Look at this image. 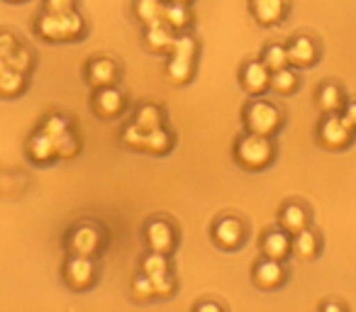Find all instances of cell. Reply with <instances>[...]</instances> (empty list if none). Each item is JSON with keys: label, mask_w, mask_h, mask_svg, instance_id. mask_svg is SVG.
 Instances as JSON below:
<instances>
[{"label": "cell", "mask_w": 356, "mask_h": 312, "mask_svg": "<svg viewBox=\"0 0 356 312\" xmlns=\"http://www.w3.org/2000/svg\"><path fill=\"white\" fill-rule=\"evenodd\" d=\"M6 3H27V0H6Z\"/></svg>", "instance_id": "cell-43"}, {"label": "cell", "mask_w": 356, "mask_h": 312, "mask_svg": "<svg viewBox=\"0 0 356 312\" xmlns=\"http://www.w3.org/2000/svg\"><path fill=\"white\" fill-rule=\"evenodd\" d=\"M261 254L266 258H276V261H286L293 254V234L286 229H268L261 237Z\"/></svg>", "instance_id": "cell-15"}, {"label": "cell", "mask_w": 356, "mask_h": 312, "mask_svg": "<svg viewBox=\"0 0 356 312\" xmlns=\"http://www.w3.org/2000/svg\"><path fill=\"white\" fill-rule=\"evenodd\" d=\"M161 22L168 27V30L181 35V32H186L191 25H193V15H191V8L186 6V3H166V6H163Z\"/></svg>", "instance_id": "cell-19"}, {"label": "cell", "mask_w": 356, "mask_h": 312, "mask_svg": "<svg viewBox=\"0 0 356 312\" xmlns=\"http://www.w3.org/2000/svg\"><path fill=\"white\" fill-rule=\"evenodd\" d=\"M132 297L139 302H149L156 297V290H154V278H149L147 273H139L132 281Z\"/></svg>", "instance_id": "cell-31"}, {"label": "cell", "mask_w": 356, "mask_h": 312, "mask_svg": "<svg viewBox=\"0 0 356 312\" xmlns=\"http://www.w3.org/2000/svg\"><path fill=\"white\" fill-rule=\"evenodd\" d=\"M298 85H300V76H298L296 66H283V69L278 71H271V85L268 88L273 90V93L278 95H291L298 90Z\"/></svg>", "instance_id": "cell-22"}, {"label": "cell", "mask_w": 356, "mask_h": 312, "mask_svg": "<svg viewBox=\"0 0 356 312\" xmlns=\"http://www.w3.org/2000/svg\"><path fill=\"white\" fill-rule=\"evenodd\" d=\"M163 6H166V0H134V15L144 27L156 25L163 17Z\"/></svg>", "instance_id": "cell-25"}, {"label": "cell", "mask_w": 356, "mask_h": 312, "mask_svg": "<svg viewBox=\"0 0 356 312\" xmlns=\"http://www.w3.org/2000/svg\"><path fill=\"white\" fill-rule=\"evenodd\" d=\"M195 310H198V312H205V310H215V312H220V310H225V307L220 305V302H198V305H195Z\"/></svg>", "instance_id": "cell-41"}, {"label": "cell", "mask_w": 356, "mask_h": 312, "mask_svg": "<svg viewBox=\"0 0 356 312\" xmlns=\"http://www.w3.org/2000/svg\"><path fill=\"white\" fill-rule=\"evenodd\" d=\"M244 239H247V227H244V222L239 217H232V215H227V217L215 220V224H213V242L218 244L220 249H225V252H232V249L242 247Z\"/></svg>", "instance_id": "cell-7"}, {"label": "cell", "mask_w": 356, "mask_h": 312, "mask_svg": "<svg viewBox=\"0 0 356 312\" xmlns=\"http://www.w3.org/2000/svg\"><path fill=\"white\" fill-rule=\"evenodd\" d=\"M320 310H322V312H344V310H346V305H344V302L327 300V302H322V305H320Z\"/></svg>", "instance_id": "cell-40"}, {"label": "cell", "mask_w": 356, "mask_h": 312, "mask_svg": "<svg viewBox=\"0 0 356 312\" xmlns=\"http://www.w3.org/2000/svg\"><path fill=\"white\" fill-rule=\"evenodd\" d=\"M64 283L71 290H88L98 281V266H95L93 256H69L64 263Z\"/></svg>", "instance_id": "cell-6"}, {"label": "cell", "mask_w": 356, "mask_h": 312, "mask_svg": "<svg viewBox=\"0 0 356 312\" xmlns=\"http://www.w3.org/2000/svg\"><path fill=\"white\" fill-rule=\"evenodd\" d=\"M144 242H147L149 252L171 254L176 249V227L163 217L149 220L144 227Z\"/></svg>", "instance_id": "cell-8"}, {"label": "cell", "mask_w": 356, "mask_h": 312, "mask_svg": "<svg viewBox=\"0 0 356 312\" xmlns=\"http://www.w3.org/2000/svg\"><path fill=\"white\" fill-rule=\"evenodd\" d=\"M173 40H176V32L168 30L163 22L144 27V47H147L149 51H154V54H168Z\"/></svg>", "instance_id": "cell-18"}, {"label": "cell", "mask_w": 356, "mask_h": 312, "mask_svg": "<svg viewBox=\"0 0 356 312\" xmlns=\"http://www.w3.org/2000/svg\"><path fill=\"white\" fill-rule=\"evenodd\" d=\"M27 156H30V161H35V164H51L54 159H59L56 156V139H51L47 132H35L30 139H27Z\"/></svg>", "instance_id": "cell-16"}, {"label": "cell", "mask_w": 356, "mask_h": 312, "mask_svg": "<svg viewBox=\"0 0 356 312\" xmlns=\"http://www.w3.org/2000/svg\"><path fill=\"white\" fill-rule=\"evenodd\" d=\"M120 76V66L115 64L110 56H93L86 64V81L93 88H105V85H115Z\"/></svg>", "instance_id": "cell-12"}, {"label": "cell", "mask_w": 356, "mask_h": 312, "mask_svg": "<svg viewBox=\"0 0 356 312\" xmlns=\"http://www.w3.org/2000/svg\"><path fill=\"white\" fill-rule=\"evenodd\" d=\"M261 61L268 66V71H278V69H283V66H291L286 44H268L261 54Z\"/></svg>", "instance_id": "cell-30"}, {"label": "cell", "mask_w": 356, "mask_h": 312, "mask_svg": "<svg viewBox=\"0 0 356 312\" xmlns=\"http://www.w3.org/2000/svg\"><path fill=\"white\" fill-rule=\"evenodd\" d=\"M166 3H186V6H191L193 0H166Z\"/></svg>", "instance_id": "cell-42"}, {"label": "cell", "mask_w": 356, "mask_h": 312, "mask_svg": "<svg viewBox=\"0 0 356 312\" xmlns=\"http://www.w3.org/2000/svg\"><path fill=\"white\" fill-rule=\"evenodd\" d=\"M354 129L346 124V120L341 117V113L325 115V120L317 127V142L330 151H341L354 142Z\"/></svg>", "instance_id": "cell-5"}, {"label": "cell", "mask_w": 356, "mask_h": 312, "mask_svg": "<svg viewBox=\"0 0 356 312\" xmlns=\"http://www.w3.org/2000/svg\"><path fill=\"white\" fill-rule=\"evenodd\" d=\"M173 149V134L166 127H156L152 132H147V142H144V151L154 154V156H163Z\"/></svg>", "instance_id": "cell-26"}, {"label": "cell", "mask_w": 356, "mask_h": 312, "mask_svg": "<svg viewBox=\"0 0 356 312\" xmlns=\"http://www.w3.org/2000/svg\"><path fill=\"white\" fill-rule=\"evenodd\" d=\"M249 10L261 27H273L286 20L288 0H249Z\"/></svg>", "instance_id": "cell-13"}, {"label": "cell", "mask_w": 356, "mask_h": 312, "mask_svg": "<svg viewBox=\"0 0 356 312\" xmlns=\"http://www.w3.org/2000/svg\"><path fill=\"white\" fill-rule=\"evenodd\" d=\"M293 254L302 261H310L320 254V237L312 229H302V232L293 234Z\"/></svg>", "instance_id": "cell-23"}, {"label": "cell", "mask_w": 356, "mask_h": 312, "mask_svg": "<svg viewBox=\"0 0 356 312\" xmlns=\"http://www.w3.org/2000/svg\"><path fill=\"white\" fill-rule=\"evenodd\" d=\"M35 32L42 40L51 42H76L83 37L86 32V20L76 10L71 13H49L44 10L35 22Z\"/></svg>", "instance_id": "cell-1"}, {"label": "cell", "mask_w": 356, "mask_h": 312, "mask_svg": "<svg viewBox=\"0 0 356 312\" xmlns=\"http://www.w3.org/2000/svg\"><path fill=\"white\" fill-rule=\"evenodd\" d=\"M317 108L322 110L325 115H334V113H341L346 105V95L341 90V85L337 83H322L320 90H317Z\"/></svg>", "instance_id": "cell-20"}, {"label": "cell", "mask_w": 356, "mask_h": 312, "mask_svg": "<svg viewBox=\"0 0 356 312\" xmlns=\"http://www.w3.org/2000/svg\"><path fill=\"white\" fill-rule=\"evenodd\" d=\"M17 44H20V42H17V37L13 35V32H8V30L0 32V59H8V56L17 49Z\"/></svg>", "instance_id": "cell-37"}, {"label": "cell", "mask_w": 356, "mask_h": 312, "mask_svg": "<svg viewBox=\"0 0 356 312\" xmlns=\"http://www.w3.org/2000/svg\"><path fill=\"white\" fill-rule=\"evenodd\" d=\"M120 139H122L124 147L134 149V151H144V142H147V132H144V129L139 127L137 122H129L127 127L122 129V134H120Z\"/></svg>", "instance_id": "cell-32"}, {"label": "cell", "mask_w": 356, "mask_h": 312, "mask_svg": "<svg viewBox=\"0 0 356 312\" xmlns=\"http://www.w3.org/2000/svg\"><path fill=\"white\" fill-rule=\"evenodd\" d=\"M239 83H242L244 93L259 98V95L266 93L268 85H271V71H268V66L264 64L261 59L247 61V64L242 66V71H239Z\"/></svg>", "instance_id": "cell-9"}, {"label": "cell", "mask_w": 356, "mask_h": 312, "mask_svg": "<svg viewBox=\"0 0 356 312\" xmlns=\"http://www.w3.org/2000/svg\"><path fill=\"white\" fill-rule=\"evenodd\" d=\"M142 273H147L149 278H159L171 273V261H168V254H159V252H149L142 258Z\"/></svg>", "instance_id": "cell-28"}, {"label": "cell", "mask_w": 356, "mask_h": 312, "mask_svg": "<svg viewBox=\"0 0 356 312\" xmlns=\"http://www.w3.org/2000/svg\"><path fill=\"white\" fill-rule=\"evenodd\" d=\"M154 290H156V297L173 295V290H176V278H173V273H166V276L154 278Z\"/></svg>", "instance_id": "cell-36"}, {"label": "cell", "mask_w": 356, "mask_h": 312, "mask_svg": "<svg viewBox=\"0 0 356 312\" xmlns=\"http://www.w3.org/2000/svg\"><path fill=\"white\" fill-rule=\"evenodd\" d=\"M244 129L252 134H264V137H273L283 124V113L278 105L268 103V100H252L244 108Z\"/></svg>", "instance_id": "cell-3"}, {"label": "cell", "mask_w": 356, "mask_h": 312, "mask_svg": "<svg viewBox=\"0 0 356 312\" xmlns=\"http://www.w3.org/2000/svg\"><path fill=\"white\" fill-rule=\"evenodd\" d=\"M71 129V122L64 115H49V117L42 122V132H47L51 139H59L61 134H66Z\"/></svg>", "instance_id": "cell-35"}, {"label": "cell", "mask_w": 356, "mask_h": 312, "mask_svg": "<svg viewBox=\"0 0 356 312\" xmlns=\"http://www.w3.org/2000/svg\"><path fill=\"white\" fill-rule=\"evenodd\" d=\"M44 10L71 13V10H76V0H44Z\"/></svg>", "instance_id": "cell-38"}, {"label": "cell", "mask_w": 356, "mask_h": 312, "mask_svg": "<svg viewBox=\"0 0 356 312\" xmlns=\"http://www.w3.org/2000/svg\"><path fill=\"white\" fill-rule=\"evenodd\" d=\"M134 122H137L144 132H152V129L163 124V110L159 108L156 103H142L134 110Z\"/></svg>", "instance_id": "cell-27"}, {"label": "cell", "mask_w": 356, "mask_h": 312, "mask_svg": "<svg viewBox=\"0 0 356 312\" xmlns=\"http://www.w3.org/2000/svg\"><path fill=\"white\" fill-rule=\"evenodd\" d=\"M105 244V232L93 222H81L66 234V252L69 256H98Z\"/></svg>", "instance_id": "cell-4"}, {"label": "cell", "mask_w": 356, "mask_h": 312, "mask_svg": "<svg viewBox=\"0 0 356 312\" xmlns=\"http://www.w3.org/2000/svg\"><path fill=\"white\" fill-rule=\"evenodd\" d=\"M168 54L188 56V59H195V54H198V42H195L191 35H186V32H181V35H176V40H173L171 51H168Z\"/></svg>", "instance_id": "cell-33"}, {"label": "cell", "mask_w": 356, "mask_h": 312, "mask_svg": "<svg viewBox=\"0 0 356 312\" xmlns=\"http://www.w3.org/2000/svg\"><path fill=\"white\" fill-rule=\"evenodd\" d=\"M127 98L118 85H105V88H95L93 95V113L103 120H115L124 113Z\"/></svg>", "instance_id": "cell-10"}, {"label": "cell", "mask_w": 356, "mask_h": 312, "mask_svg": "<svg viewBox=\"0 0 356 312\" xmlns=\"http://www.w3.org/2000/svg\"><path fill=\"white\" fill-rule=\"evenodd\" d=\"M6 64L10 66V69L20 71V74L30 76V74H32V69H35V54H32V49H30V47H25V44H17V49L13 51L10 56H8V59H6Z\"/></svg>", "instance_id": "cell-29"}, {"label": "cell", "mask_w": 356, "mask_h": 312, "mask_svg": "<svg viewBox=\"0 0 356 312\" xmlns=\"http://www.w3.org/2000/svg\"><path fill=\"white\" fill-rule=\"evenodd\" d=\"M79 149H81V142L71 129L56 139V156H59V159H71V156H76Z\"/></svg>", "instance_id": "cell-34"}, {"label": "cell", "mask_w": 356, "mask_h": 312, "mask_svg": "<svg viewBox=\"0 0 356 312\" xmlns=\"http://www.w3.org/2000/svg\"><path fill=\"white\" fill-rule=\"evenodd\" d=\"M341 117H344L346 124L356 132V103H346L344 110H341Z\"/></svg>", "instance_id": "cell-39"}, {"label": "cell", "mask_w": 356, "mask_h": 312, "mask_svg": "<svg viewBox=\"0 0 356 312\" xmlns=\"http://www.w3.org/2000/svg\"><path fill=\"white\" fill-rule=\"evenodd\" d=\"M252 281L259 290H276V288H281L283 283H286V266H283V261L264 256L261 261L254 266Z\"/></svg>", "instance_id": "cell-11"}, {"label": "cell", "mask_w": 356, "mask_h": 312, "mask_svg": "<svg viewBox=\"0 0 356 312\" xmlns=\"http://www.w3.org/2000/svg\"><path fill=\"white\" fill-rule=\"evenodd\" d=\"M273 156H276V147H273L271 137H264V134L247 132L234 144V161L244 171L268 169L273 164Z\"/></svg>", "instance_id": "cell-2"}, {"label": "cell", "mask_w": 356, "mask_h": 312, "mask_svg": "<svg viewBox=\"0 0 356 312\" xmlns=\"http://www.w3.org/2000/svg\"><path fill=\"white\" fill-rule=\"evenodd\" d=\"M288 49V61L296 69H307V66L317 64V56H320V49H317L315 40L312 37H293L286 44Z\"/></svg>", "instance_id": "cell-14"}, {"label": "cell", "mask_w": 356, "mask_h": 312, "mask_svg": "<svg viewBox=\"0 0 356 312\" xmlns=\"http://www.w3.org/2000/svg\"><path fill=\"white\" fill-rule=\"evenodd\" d=\"M25 85H27L25 74L10 69V66H6V69L0 71V98H15V95H20L25 90Z\"/></svg>", "instance_id": "cell-24"}, {"label": "cell", "mask_w": 356, "mask_h": 312, "mask_svg": "<svg viewBox=\"0 0 356 312\" xmlns=\"http://www.w3.org/2000/svg\"><path fill=\"white\" fill-rule=\"evenodd\" d=\"M193 74H195V59L168 54V61H166V79H168V83L186 85L191 79H193Z\"/></svg>", "instance_id": "cell-21"}, {"label": "cell", "mask_w": 356, "mask_h": 312, "mask_svg": "<svg viewBox=\"0 0 356 312\" xmlns=\"http://www.w3.org/2000/svg\"><path fill=\"white\" fill-rule=\"evenodd\" d=\"M307 224H310V213L300 203H286L278 213V227L286 229L288 234L302 232V229H307Z\"/></svg>", "instance_id": "cell-17"}]
</instances>
